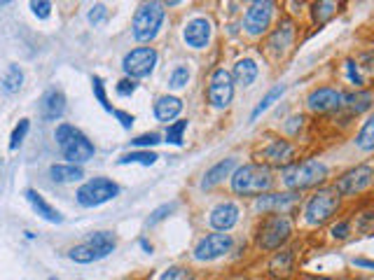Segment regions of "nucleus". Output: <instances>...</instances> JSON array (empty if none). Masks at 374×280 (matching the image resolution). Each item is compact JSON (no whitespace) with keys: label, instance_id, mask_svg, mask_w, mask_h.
<instances>
[{"label":"nucleus","instance_id":"nucleus-4","mask_svg":"<svg viewBox=\"0 0 374 280\" xmlns=\"http://www.w3.org/2000/svg\"><path fill=\"white\" fill-rule=\"evenodd\" d=\"M293 236V222L288 215H269L257 227V247L260 250H280Z\"/></svg>","mask_w":374,"mask_h":280},{"label":"nucleus","instance_id":"nucleus-50","mask_svg":"<svg viewBox=\"0 0 374 280\" xmlns=\"http://www.w3.org/2000/svg\"><path fill=\"white\" fill-rule=\"evenodd\" d=\"M50 280H59V278H50Z\"/></svg>","mask_w":374,"mask_h":280},{"label":"nucleus","instance_id":"nucleus-21","mask_svg":"<svg viewBox=\"0 0 374 280\" xmlns=\"http://www.w3.org/2000/svg\"><path fill=\"white\" fill-rule=\"evenodd\" d=\"M257 75H260V66H257L253 59H239L237 64H234L232 80L234 84H239V87H251L257 80Z\"/></svg>","mask_w":374,"mask_h":280},{"label":"nucleus","instance_id":"nucleus-28","mask_svg":"<svg viewBox=\"0 0 374 280\" xmlns=\"http://www.w3.org/2000/svg\"><path fill=\"white\" fill-rule=\"evenodd\" d=\"M283 93H285V84H276V87H271L267 93H264V98L260 100V103L255 105V110L251 112V122H255L257 117H260L262 112H267L269 107L274 105V103H276V100H278L280 96H283Z\"/></svg>","mask_w":374,"mask_h":280},{"label":"nucleus","instance_id":"nucleus-41","mask_svg":"<svg viewBox=\"0 0 374 280\" xmlns=\"http://www.w3.org/2000/svg\"><path fill=\"white\" fill-rule=\"evenodd\" d=\"M136 147H154V145H159L162 140H159V134H145V136H138L131 140Z\"/></svg>","mask_w":374,"mask_h":280},{"label":"nucleus","instance_id":"nucleus-16","mask_svg":"<svg viewBox=\"0 0 374 280\" xmlns=\"http://www.w3.org/2000/svg\"><path fill=\"white\" fill-rule=\"evenodd\" d=\"M260 157L264 159V166H283L288 168L295 159V147L293 143H288V140H271V143L264 147V150L260 152Z\"/></svg>","mask_w":374,"mask_h":280},{"label":"nucleus","instance_id":"nucleus-22","mask_svg":"<svg viewBox=\"0 0 374 280\" xmlns=\"http://www.w3.org/2000/svg\"><path fill=\"white\" fill-rule=\"evenodd\" d=\"M26 199H28V204L33 206L35 213L42 217V220L52 222V224H61V222H64V217H61V213H59V210L54 208V206L47 204L42 194H38L35 189H26Z\"/></svg>","mask_w":374,"mask_h":280},{"label":"nucleus","instance_id":"nucleus-2","mask_svg":"<svg viewBox=\"0 0 374 280\" xmlns=\"http://www.w3.org/2000/svg\"><path fill=\"white\" fill-rule=\"evenodd\" d=\"M327 177V166L321 159H304L298 163H290L288 168H283V185L293 192L309 189L325 182Z\"/></svg>","mask_w":374,"mask_h":280},{"label":"nucleus","instance_id":"nucleus-24","mask_svg":"<svg viewBox=\"0 0 374 280\" xmlns=\"http://www.w3.org/2000/svg\"><path fill=\"white\" fill-rule=\"evenodd\" d=\"M87 245L94 250V255H96V259H103V257H108L115 250L117 238L113 236L110 231H96V233H91L89 236Z\"/></svg>","mask_w":374,"mask_h":280},{"label":"nucleus","instance_id":"nucleus-27","mask_svg":"<svg viewBox=\"0 0 374 280\" xmlns=\"http://www.w3.org/2000/svg\"><path fill=\"white\" fill-rule=\"evenodd\" d=\"M293 262H295V255L293 250H280L274 259H271L269 264V271L274 276H280V278H285V276H290V271H293Z\"/></svg>","mask_w":374,"mask_h":280},{"label":"nucleus","instance_id":"nucleus-34","mask_svg":"<svg viewBox=\"0 0 374 280\" xmlns=\"http://www.w3.org/2000/svg\"><path fill=\"white\" fill-rule=\"evenodd\" d=\"M185 131H187V119L169 124V129H166V143H171V145H183Z\"/></svg>","mask_w":374,"mask_h":280},{"label":"nucleus","instance_id":"nucleus-51","mask_svg":"<svg viewBox=\"0 0 374 280\" xmlns=\"http://www.w3.org/2000/svg\"><path fill=\"white\" fill-rule=\"evenodd\" d=\"M361 280H365V278H361Z\"/></svg>","mask_w":374,"mask_h":280},{"label":"nucleus","instance_id":"nucleus-17","mask_svg":"<svg viewBox=\"0 0 374 280\" xmlns=\"http://www.w3.org/2000/svg\"><path fill=\"white\" fill-rule=\"evenodd\" d=\"M239 206L237 204H232V201H222V204H217L213 210H210V215H208V224L213 227L215 231H222V233H227L234 224L239 222Z\"/></svg>","mask_w":374,"mask_h":280},{"label":"nucleus","instance_id":"nucleus-42","mask_svg":"<svg viewBox=\"0 0 374 280\" xmlns=\"http://www.w3.org/2000/svg\"><path fill=\"white\" fill-rule=\"evenodd\" d=\"M30 10H33L35 17L47 19L52 12V3H47V0H40V3H38V0H33V3H30Z\"/></svg>","mask_w":374,"mask_h":280},{"label":"nucleus","instance_id":"nucleus-35","mask_svg":"<svg viewBox=\"0 0 374 280\" xmlns=\"http://www.w3.org/2000/svg\"><path fill=\"white\" fill-rule=\"evenodd\" d=\"M344 70H346V77H348V82L353 84L356 89H363V84H365V77H363L361 68H358V64H356L353 59H346Z\"/></svg>","mask_w":374,"mask_h":280},{"label":"nucleus","instance_id":"nucleus-32","mask_svg":"<svg viewBox=\"0 0 374 280\" xmlns=\"http://www.w3.org/2000/svg\"><path fill=\"white\" fill-rule=\"evenodd\" d=\"M68 257H70V259H73V262H77V264H91V262H98V259H96V255H94V250H91V247H89L87 243L70 247Z\"/></svg>","mask_w":374,"mask_h":280},{"label":"nucleus","instance_id":"nucleus-30","mask_svg":"<svg viewBox=\"0 0 374 280\" xmlns=\"http://www.w3.org/2000/svg\"><path fill=\"white\" fill-rule=\"evenodd\" d=\"M356 147L363 152H374V117H370V119L363 124V129L358 131Z\"/></svg>","mask_w":374,"mask_h":280},{"label":"nucleus","instance_id":"nucleus-12","mask_svg":"<svg viewBox=\"0 0 374 280\" xmlns=\"http://www.w3.org/2000/svg\"><path fill=\"white\" fill-rule=\"evenodd\" d=\"M234 245V238L230 233L215 231V233H206L204 238L194 245V259L197 262H213L220 259L222 255H227Z\"/></svg>","mask_w":374,"mask_h":280},{"label":"nucleus","instance_id":"nucleus-31","mask_svg":"<svg viewBox=\"0 0 374 280\" xmlns=\"http://www.w3.org/2000/svg\"><path fill=\"white\" fill-rule=\"evenodd\" d=\"M23 84V73L19 66H10L7 73L3 75V91L5 93H17Z\"/></svg>","mask_w":374,"mask_h":280},{"label":"nucleus","instance_id":"nucleus-1","mask_svg":"<svg viewBox=\"0 0 374 280\" xmlns=\"http://www.w3.org/2000/svg\"><path fill=\"white\" fill-rule=\"evenodd\" d=\"M274 182L271 168L264 163H244L232 173V192L239 197H260Z\"/></svg>","mask_w":374,"mask_h":280},{"label":"nucleus","instance_id":"nucleus-37","mask_svg":"<svg viewBox=\"0 0 374 280\" xmlns=\"http://www.w3.org/2000/svg\"><path fill=\"white\" fill-rule=\"evenodd\" d=\"M334 12H337V3H316L314 5V19L321 23L325 19H330Z\"/></svg>","mask_w":374,"mask_h":280},{"label":"nucleus","instance_id":"nucleus-47","mask_svg":"<svg viewBox=\"0 0 374 280\" xmlns=\"http://www.w3.org/2000/svg\"><path fill=\"white\" fill-rule=\"evenodd\" d=\"M353 264L361 269H374V259H365V257H358V259H353Z\"/></svg>","mask_w":374,"mask_h":280},{"label":"nucleus","instance_id":"nucleus-39","mask_svg":"<svg viewBox=\"0 0 374 280\" xmlns=\"http://www.w3.org/2000/svg\"><path fill=\"white\" fill-rule=\"evenodd\" d=\"M159 280H192V274L183 267H171L164 271Z\"/></svg>","mask_w":374,"mask_h":280},{"label":"nucleus","instance_id":"nucleus-38","mask_svg":"<svg viewBox=\"0 0 374 280\" xmlns=\"http://www.w3.org/2000/svg\"><path fill=\"white\" fill-rule=\"evenodd\" d=\"M91 87H94V96L98 98V103L103 105L108 112H113V107H110V103H108V96H106L103 80H101V77H91Z\"/></svg>","mask_w":374,"mask_h":280},{"label":"nucleus","instance_id":"nucleus-11","mask_svg":"<svg viewBox=\"0 0 374 280\" xmlns=\"http://www.w3.org/2000/svg\"><path fill=\"white\" fill-rule=\"evenodd\" d=\"M157 66V52L152 47H138V49H131L122 61L124 73L129 75V80H140V77H147Z\"/></svg>","mask_w":374,"mask_h":280},{"label":"nucleus","instance_id":"nucleus-7","mask_svg":"<svg viewBox=\"0 0 374 280\" xmlns=\"http://www.w3.org/2000/svg\"><path fill=\"white\" fill-rule=\"evenodd\" d=\"M117 194H120V187L113 180H108V177H94V180L84 182L80 189H77L75 199H77V204L84 208H96V206L108 204V201L115 199Z\"/></svg>","mask_w":374,"mask_h":280},{"label":"nucleus","instance_id":"nucleus-20","mask_svg":"<svg viewBox=\"0 0 374 280\" xmlns=\"http://www.w3.org/2000/svg\"><path fill=\"white\" fill-rule=\"evenodd\" d=\"M237 168H239V163H237V159H234V157L217 161L215 166H210V168L206 170L204 180H201V189H213V187L220 185L225 177H232V173H234Z\"/></svg>","mask_w":374,"mask_h":280},{"label":"nucleus","instance_id":"nucleus-6","mask_svg":"<svg viewBox=\"0 0 374 280\" xmlns=\"http://www.w3.org/2000/svg\"><path fill=\"white\" fill-rule=\"evenodd\" d=\"M164 23V5L159 3H145L138 7L134 17V37L140 42H150L157 37L159 28Z\"/></svg>","mask_w":374,"mask_h":280},{"label":"nucleus","instance_id":"nucleus-44","mask_svg":"<svg viewBox=\"0 0 374 280\" xmlns=\"http://www.w3.org/2000/svg\"><path fill=\"white\" fill-rule=\"evenodd\" d=\"M108 17V10H106V5H94L91 10H89V14H87V19H89V23H94V26H96V23H101Z\"/></svg>","mask_w":374,"mask_h":280},{"label":"nucleus","instance_id":"nucleus-25","mask_svg":"<svg viewBox=\"0 0 374 280\" xmlns=\"http://www.w3.org/2000/svg\"><path fill=\"white\" fill-rule=\"evenodd\" d=\"M374 103V96L370 91H363V89H356L353 93H344V107L351 112V115H363L368 112Z\"/></svg>","mask_w":374,"mask_h":280},{"label":"nucleus","instance_id":"nucleus-14","mask_svg":"<svg viewBox=\"0 0 374 280\" xmlns=\"http://www.w3.org/2000/svg\"><path fill=\"white\" fill-rule=\"evenodd\" d=\"M300 201L298 192H283V194H262L255 199V210L257 213H274V215H285L288 210L295 208Z\"/></svg>","mask_w":374,"mask_h":280},{"label":"nucleus","instance_id":"nucleus-9","mask_svg":"<svg viewBox=\"0 0 374 280\" xmlns=\"http://www.w3.org/2000/svg\"><path fill=\"white\" fill-rule=\"evenodd\" d=\"M206 98L208 103L215 107V110H225L230 107L232 98H234V80L232 73L225 68H217L208 80V89H206Z\"/></svg>","mask_w":374,"mask_h":280},{"label":"nucleus","instance_id":"nucleus-33","mask_svg":"<svg viewBox=\"0 0 374 280\" xmlns=\"http://www.w3.org/2000/svg\"><path fill=\"white\" fill-rule=\"evenodd\" d=\"M190 82V68L187 66H176L169 75V87L171 89H183Z\"/></svg>","mask_w":374,"mask_h":280},{"label":"nucleus","instance_id":"nucleus-10","mask_svg":"<svg viewBox=\"0 0 374 280\" xmlns=\"http://www.w3.org/2000/svg\"><path fill=\"white\" fill-rule=\"evenodd\" d=\"M271 19H274V3L257 0V3L248 5V10L244 14V30L253 37L264 35L271 26Z\"/></svg>","mask_w":374,"mask_h":280},{"label":"nucleus","instance_id":"nucleus-5","mask_svg":"<svg viewBox=\"0 0 374 280\" xmlns=\"http://www.w3.org/2000/svg\"><path fill=\"white\" fill-rule=\"evenodd\" d=\"M337 210H339V194L327 187V189H318L307 201V206H304V220L311 227H321V224L332 220Z\"/></svg>","mask_w":374,"mask_h":280},{"label":"nucleus","instance_id":"nucleus-29","mask_svg":"<svg viewBox=\"0 0 374 280\" xmlns=\"http://www.w3.org/2000/svg\"><path fill=\"white\" fill-rule=\"evenodd\" d=\"M159 157L150 150H138V152H129V154H122L120 159H117V163L120 166H127V163H138V166H152L154 161H157Z\"/></svg>","mask_w":374,"mask_h":280},{"label":"nucleus","instance_id":"nucleus-46","mask_svg":"<svg viewBox=\"0 0 374 280\" xmlns=\"http://www.w3.org/2000/svg\"><path fill=\"white\" fill-rule=\"evenodd\" d=\"M113 115L122 122V127H124V129H131V124H134V117L127 115V112H122V110H113Z\"/></svg>","mask_w":374,"mask_h":280},{"label":"nucleus","instance_id":"nucleus-45","mask_svg":"<svg viewBox=\"0 0 374 280\" xmlns=\"http://www.w3.org/2000/svg\"><path fill=\"white\" fill-rule=\"evenodd\" d=\"M136 87H138L136 80H129V77H127V80L117 82V93H120V96H131V93L136 91Z\"/></svg>","mask_w":374,"mask_h":280},{"label":"nucleus","instance_id":"nucleus-23","mask_svg":"<svg viewBox=\"0 0 374 280\" xmlns=\"http://www.w3.org/2000/svg\"><path fill=\"white\" fill-rule=\"evenodd\" d=\"M183 110V100L178 96H159L157 103H154V117L159 122H171L176 119Z\"/></svg>","mask_w":374,"mask_h":280},{"label":"nucleus","instance_id":"nucleus-49","mask_svg":"<svg viewBox=\"0 0 374 280\" xmlns=\"http://www.w3.org/2000/svg\"><path fill=\"white\" fill-rule=\"evenodd\" d=\"M140 245H143V250H145V252H152V245L147 243V240H143V243H140Z\"/></svg>","mask_w":374,"mask_h":280},{"label":"nucleus","instance_id":"nucleus-8","mask_svg":"<svg viewBox=\"0 0 374 280\" xmlns=\"http://www.w3.org/2000/svg\"><path fill=\"white\" fill-rule=\"evenodd\" d=\"M372 182H374V168L368 166V163H361V166L351 168L341 177H337L332 189L337 192L339 197H356V194L368 189Z\"/></svg>","mask_w":374,"mask_h":280},{"label":"nucleus","instance_id":"nucleus-26","mask_svg":"<svg viewBox=\"0 0 374 280\" xmlns=\"http://www.w3.org/2000/svg\"><path fill=\"white\" fill-rule=\"evenodd\" d=\"M50 175L54 182H77L84 177V170L80 166H73V163H54Z\"/></svg>","mask_w":374,"mask_h":280},{"label":"nucleus","instance_id":"nucleus-36","mask_svg":"<svg viewBox=\"0 0 374 280\" xmlns=\"http://www.w3.org/2000/svg\"><path fill=\"white\" fill-rule=\"evenodd\" d=\"M28 129H30V124H28V119H21L17 127H14V131H12V136H10V150H17V147L23 143V138H26V134H28Z\"/></svg>","mask_w":374,"mask_h":280},{"label":"nucleus","instance_id":"nucleus-19","mask_svg":"<svg viewBox=\"0 0 374 280\" xmlns=\"http://www.w3.org/2000/svg\"><path fill=\"white\" fill-rule=\"evenodd\" d=\"M66 110V96H64V91H59V89H50L42 96L40 100V115H42V119L45 122H57L61 115H64Z\"/></svg>","mask_w":374,"mask_h":280},{"label":"nucleus","instance_id":"nucleus-15","mask_svg":"<svg viewBox=\"0 0 374 280\" xmlns=\"http://www.w3.org/2000/svg\"><path fill=\"white\" fill-rule=\"evenodd\" d=\"M210 35H213V26H210V21L206 17H194L183 28V40L192 49H206L210 42Z\"/></svg>","mask_w":374,"mask_h":280},{"label":"nucleus","instance_id":"nucleus-3","mask_svg":"<svg viewBox=\"0 0 374 280\" xmlns=\"http://www.w3.org/2000/svg\"><path fill=\"white\" fill-rule=\"evenodd\" d=\"M54 138H57V145L61 147L64 159H68V163H73V166L89 161L94 157L91 140L84 136L80 129L70 127V124H61V127L57 129V134H54Z\"/></svg>","mask_w":374,"mask_h":280},{"label":"nucleus","instance_id":"nucleus-13","mask_svg":"<svg viewBox=\"0 0 374 280\" xmlns=\"http://www.w3.org/2000/svg\"><path fill=\"white\" fill-rule=\"evenodd\" d=\"M307 107L316 115L334 112L344 107V93L337 87H318L307 96Z\"/></svg>","mask_w":374,"mask_h":280},{"label":"nucleus","instance_id":"nucleus-18","mask_svg":"<svg viewBox=\"0 0 374 280\" xmlns=\"http://www.w3.org/2000/svg\"><path fill=\"white\" fill-rule=\"evenodd\" d=\"M293 37H295V23L290 19H283L278 23V28L271 33L269 42H267V52L271 57H283V54L290 49L293 45Z\"/></svg>","mask_w":374,"mask_h":280},{"label":"nucleus","instance_id":"nucleus-43","mask_svg":"<svg viewBox=\"0 0 374 280\" xmlns=\"http://www.w3.org/2000/svg\"><path fill=\"white\" fill-rule=\"evenodd\" d=\"M348 231H351V222H348V220H339V222L330 229L332 238H337V240H344V238L348 236Z\"/></svg>","mask_w":374,"mask_h":280},{"label":"nucleus","instance_id":"nucleus-40","mask_svg":"<svg viewBox=\"0 0 374 280\" xmlns=\"http://www.w3.org/2000/svg\"><path fill=\"white\" fill-rule=\"evenodd\" d=\"M174 208H176V204H164V206H159L157 210H152V215H150V220H147V224L152 227V224L166 220V217L174 213Z\"/></svg>","mask_w":374,"mask_h":280},{"label":"nucleus","instance_id":"nucleus-48","mask_svg":"<svg viewBox=\"0 0 374 280\" xmlns=\"http://www.w3.org/2000/svg\"><path fill=\"white\" fill-rule=\"evenodd\" d=\"M302 280H332V278H323V276H309V278H302Z\"/></svg>","mask_w":374,"mask_h":280}]
</instances>
